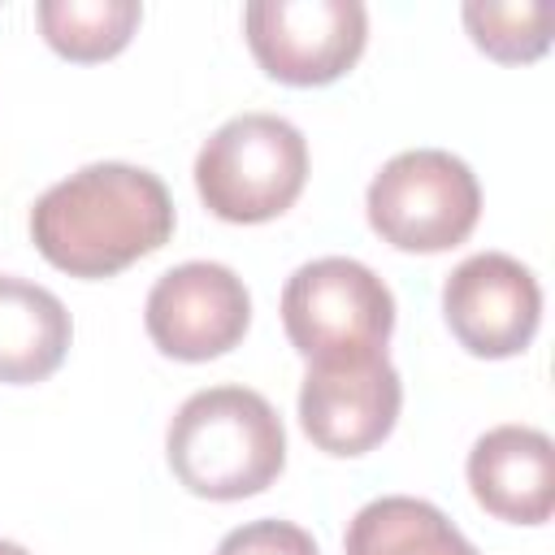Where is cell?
<instances>
[{
	"label": "cell",
	"mask_w": 555,
	"mask_h": 555,
	"mask_svg": "<svg viewBox=\"0 0 555 555\" xmlns=\"http://www.w3.org/2000/svg\"><path fill=\"white\" fill-rule=\"evenodd\" d=\"M173 199L152 169L100 160L48 186L30 208L39 256L69 278H113L165 247Z\"/></svg>",
	"instance_id": "obj_1"
},
{
	"label": "cell",
	"mask_w": 555,
	"mask_h": 555,
	"mask_svg": "<svg viewBox=\"0 0 555 555\" xmlns=\"http://www.w3.org/2000/svg\"><path fill=\"white\" fill-rule=\"evenodd\" d=\"M165 455L191 494L230 503L260 494L282 473L286 429L260 390L208 386L173 412Z\"/></svg>",
	"instance_id": "obj_2"
},
{
	"label": "cell",
	"mask_w": 555,
	"mask_h": 555,
	"mask_svg": "<svg viewBox=\"0 0 555 555\" xmlns=\"http://www.w3.org/2000/svg\"><path fill=\"white\" fill-rule=\"evenodd\" d=\"M308 182V143L278 113H238L195 156V191L212 217L256 225L282 217Z\"/></svg>",
	"instance_id": "obj_3"
},
{
	"label": "cell",
	"mask_w": 555,
	"mask_h": 555,
	"mask_svg": "<svg viewBox=\"0 0 555 555\" xmlns=\"http://www.w3.org/2000/svg\"><path fill=\"white\" fill-rule=\"evenodd\" d=\"M282 325L308 364L386 356L395 295L369 264L351 256H321L286 278Z\"/></svg>",
	"instance_id": "obj_4"
},
{
	"label": "cell",
	"mask_w": 555,
	"mask_h": 555,
	"mask_svg": "<svg viewBox=\"0 0 555 555\" xmlns=\"http://www.w3.org/2000/svg\"><path fill=\"white\" fill-rule=\"evenodd\" d=\"M364 208L382 243L434 256L473 234L481 217V186L460 156L442 147H412L373 173Z\"/></svg>",
	"instance_id": "obj_5"
},
{
	"label": "cell",
	"mask_w": 555,
	"mask_h": 555,
	"mask_svg": "<svg viewBox=\"0 0 555 555\" xmlns=\"http://www.w3.org/2000/svg\"><path fill=\"white\" fill-rule=\"evenodd\" d=\"M243 30L256 65L291 87H325L343 78L369 39L360 0H251Z\"/></svg>",
	"instance_id": "obj_6"
},
{
	"label": "cell",
	"mask_w": 555,
	"mask_h": 555,
	"mask_svg": "<svg viewBox=\"0 0 555 555\" xmlns=\"http://www.w3.org/2000/svg\"><path fill=\"white\" fill-rule=\"evenodd\" d=\"M147 338L156 351L199 364L243 343L251 325V295L230 264L186 260L156 278L143 308Z\"/></svg>",
	"instance_id": "obj_7"
},
{
	"label": "cell",
	"mask_w": 555,
	"mask_h": 555,
	"mask_svg": "<svg viewBox=\"0 0 555 555\" xmlns=\"http://www.w3.org/2000/svg\"><path fill=\"white\" fill-rule=\"evenodd\" d=\"M442 317L455 343L481 360L520 356L542 321V286L507 251H477L442 282Z\"/></svg>",
	"instance_id": "obj_8"
},
{
	"label": "cell",
	"mask_w": 555,
	"mask_h": 555,
	"mask_svg": "<svg viewBox=\"0 0 555 555\" xmlns=\"http://www.w3.org/2000/svg\"><path fill=\"white\" fill-rule=\"evenodd\" d=\"M403 382L390 356L308 364L299 386V425L330 455H364L395 429Z\"/></svg>",
	"instance_id": "obj_9"
},
{
	"label": "cell",
	"mask_w": 555,
	"mask_h": 555,
	"mask_svg": "<svg viewBox=\"0 0 555 555\" xmlns=\"http://www.w3.org/2000/svg\"><path fill=\"white\" fill-rule=\"evenodd\" d=\"M473 499L507 525H546L555 512V447L533 425H494L468 451Z\"/></svg>",
	"instance_id": "obj_10"
},
{
	"label": "cell",
	"mask_w": 555,
	"mask_h": 555,
	"mask_svg": "<svg viewBox=\"0 0 555 555\" xmlns=\"http://www.w3.org/2000/svg\"><path fill=\"white\" fill-rule=\"evenodd\" d=\"M74 325L65 304L26 278L0 273V382L30 386L61 369Z\"/></svg>",
	"instance_id": "obj_11"
},
{
	"label": "cell",
	"mask_w": 555,
	"mask_h": 555,
	"mask_svg": "<svg viewBox=\"0 0 555 555\" xmlns=\"http://www.w3.org/2000/svg\"><path fill=\"white\" fill-rule=\"evenodd\" d=\"M347 555H477V546L425 499L386 494L364 503L343 538Z\"/></svg>",
	"instance_id": "obj_12"
},
{
	"label": "cell",
	"mask_w": 555,
	"mask_h": 555,
	"mask_svg": "<svg viewBox=\"0 0 555 555\" xmlns=\"http://www.w3.org/2000/svg\"><path fill=\"white\" fill-rule=\"evenodd\" d=\"M35 17L43 39L61 56L87 65V61L117 56L130 43L143 17V4L139 0H39Z\"/></svg>",
	"instance_id": "obj_13"
},
{
	"label": "cell",
	"mask_w": 555,
	"mask_h": 555,
	"mask_svg": "<svg viewBox=\"0 0 555 555\" xmlns=\"http://www.w3.org/2000/svg\"><path fill=\"white\" fill-rule=\"evenodd\" d=\"M464 26L473 35V43L503 61V65H525L538 61L551 48V4L529 0V4H486V0H468L464 4Z\"/></svg>",
	"instance_id": "obj_14"
},
{
	"label": "cell",
	"mask_w": 555,
	"mask_h": 555,
	"mask_svg": "<svg viewBox=\"0 0 555 555\" xmlns=\"http://www.w3.org/2000/svg\"><path fill=\"white\" fill-rule=\"evenodd\" d=\"M217 555H321L312 533L291 520H247L217 542Z\"/></svg>",
	"instance_id": "obj_15"
},
{
	"label": "cell",
	"mask_w": 555,
	"mask_h": 555,
	"mask_svg": "<svg viewBox=\"0 0 555 555\" xmlns=\"http://www.w3.org/2000/svg\"><path fill=\"white\" fill-rule=\"evenodd\" d=\"M0 555H30V551L17 546V542H4V538H0Z\"/></svg>",
	"instance_id": "obj_16"
}]
</instances>
